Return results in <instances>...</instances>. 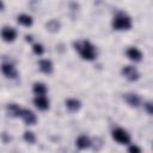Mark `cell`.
Returning <instances> with one entry per match:
<instances>
[{"mask_svg": "<svg viewBox=\"0 0 153 153\" xmlns=\"http://www.w3.org/2000/svg\"><path fill=\"white\" fill-rule=\"evenodd\" d=\"M39 69L45 73V74H50L53 72V63L50 60H41L39 61Z\"/></svg>", "mask_w": 153, "mask_h": 153, "instance_id": "4fadbf2b", "label": "cell"}, {"mask_svg": "<svg viewBox=\"0 0 153 153\" xmlns=\"http://www.w3.org/2000/svg\"><path fill=\"white\" fill-rule=\"evenodd\" d=\"M128 153H141V148L136 145H131L128 148Z\"/></svg>", "mask_w": 153, "mask_h": 153, "instance_id": "ffe728a7", "label": "cell"}, {"mask_svg": "<svg viewBox=\"0 0 153 153\" xmlns=\"http://www.w3.org/2000/svg\"><path fill=\"white\" fill-rule=\"evenodd\" d=\"M32 50H33V53H35L36 55H42V54L44 53V48H43V45L39 44V43L33 44V45H32Z\"/></svg>", "mask_w": 153, "mask_h": 153, "instance_id": "d6986e66", "label": "cell"}, {"mask_svg": "<svg viewBox=\"0 0 153 153\" xmlns=\"http://www.w3.org/2000/svg\"><path fill=\"white\" fill-rule=\"evenodd\" d=\"M33 104L39 110H47L49 108V100L45 96H36L33 99Z\"/></svg>", "mask_w": 153, "mask_h": 153, "instance_id": "52a82bcc", "label": "cell"}, {"mask_svg": "<svg viewBox=\"0 0 153 153\" xmlns=\"http://www.w3.org/2000/svg\"><path fill=\"white\" fill-rule=\"evenodd\" d=\"M122 74H123L128 80H130V81L137 80L139 76H140L137 69H136L135 67H133V66H126V67H123V68H122Z\"/></svg>", "mask_w": 153, "mask_h": 153, "instance_id": "277c9868", "label": "cell"}, {"mask_svg": "<svg viewBox=\"0 0 153 153\" xmlns=\"http://www.w3.org/2000/svg\"><path fill=\"white\" fill-rule=\"evenodd\" d=\"M74 47L79 51L80 56L84 60L92 61L97 56V51H96L94 45L92 43H90L88 41H78V42L74 43Z\"/></svg>", "mask_w": 153, "mask_h": 153, "instance_id": "6da1fadb", "label": "cell"}, {"mask_svg": "<svg viewBox=\"0 0 153 153\" xmlns=\"http://www.w3.org/2000/svg\"><path fill=\"white\" fill-rule=\"evenodd\" d=\"M112 26L115 30H129L131 27V19L129 16L120 13L114 18Z\"/></svg>", "mask_w": 153, "mask_h": 153, "instance_id": "7a4b0ae2", "label": "cell"}, {"mask_svg": "<svg viewBox=\"0 0 153 153\" xmlns=\"http://www.w3.org/2000/svg\"><path fill=\"white\" fill-rule=\"evenodd\" d=\"M124 100L130 105V106H139L140 105V97L135 93H127L124 94Z\"/></svg>", "mask_w": 153, "mask_h": 153, "instance_id": "8fae6325", "label": "cell"}, {"mask_svg": "<svg viewBox=\"0 0 153 153\" xmlns=\"http://www.w3.org/2000/svg\"><path fill=\"white\" fill-rule=\"evenodd\" d=\"M66 106L71 112H75L81 108V103H80V100H78L75 98H69L66 100Z\"/></svg>", "mask_w": 153, "mask_h": 153, "instance_id": "30bf717a", "label": "cell"}, {"mask_svg": "<svg viewBox=\"0 0 153 153\" xmlns=\"http://www.w3.org/2000/svg\"><path fill=\"white\" fill-rule=\"evenodd\" d=\"M23 137H24V140H25L27 143H33V142L36 141V136H35V134H33L32 131H25Z\"/></svg>", "mask_w": 153, "mask_h": 153, "instance_id": "ac0fdd59", "label": "cell"}, {"mask_svg": "<svg viewBox=\"0 0 153 153\" xmlns=\"http://www.w3.org/2000/svg\"><path fill=\"white\" fill-rule=\"evenodd\" d=\"M76 146L80 149H86V148H88L91 146V140L86 135H80L76 139Z\"/></svg>", "mask_w": 153, "mask_h": 153, "instance_id": "7c38bea8", "label": "cell"}, {"mask_svg": "<svg viewBox=\"0 0 153 153\" xmlns=\"http://www.w3.org/2000/svg\"><path fill=\"white\" fill-rule=\"evenodd\" d=\"M20 110H22V108H19L17 104H10L7 106V111L12 117H18L20 114Z\"/></svg>", "mask_w": 153, "mask_h": 153, "instance_id": "2e32d148", "label": "cell"}, {"mask_svg": "<svg viewBox=\"0 0 153 153\" xmlns=\"http://www.w3.org/2000/svg\"><path fill=\"white\" fill-rule=\"evenodd\" d=\"M145 108H146V110H147L148 114H152V112H153V110H152V104H151L149 102L145 104Z\"/></svg>", "mask_w": 153, "mask_h": 153, "instance_id": "44dd1931", "label": "cell"}, {"mask_svg": "<svg viewBox=\"0 0 153 153\" xmlns=\"http://www.w3.org/2000/svg\"><path fill=\"white\" fill-rule=\"evenodd\" d=\"M32 90L36 96H44L47 93V86L43 82H35Z\"/></svg>", "mask_w": 153, "mask_h": 153, "instance_id": "5bb4252c", "label": "cell"}, {"mask_svg": "<svg viewBox=\"0 0 153 153\" xmlns=\"http://www.w3.org/2000/svg\"><path fill=\"white\" fill-rule=\"evenodd\" d=\"M1 10H4V4L0 1V11H1Z\"/></svg>", "mask_w": 153, "mask_h": 153, "instance_id": "603a6c76", "label": "cell"}, {"mask_svg": "<svg viewBox=\"0 0 153 153\" xmlns=\"http://www.w3.org/2000/svg\"><path fill=\"white\" fill-rule=\"evenodd\" d=\"M19 116H20V117L23 118V121H24L26 124H29V126L35 124V123L37 122L36 115H35L31 110H29V109H22V110H20Z\"/></svg>", "mask_w": 153, "mask_h": 153, "instance_id": "5b68a950", "label": "cell"}, {"mask_svg": "<svg viewBox=\"0 0 153 153\" xmlns=\"http://www.w3.org/2000/svg\"><path fill=\"white\" fill-rule=\"evenodd\" d=\"M25 39H26V42H31V41H32V36L26 35V36H25Z\"/></svg>", "mask_w": 153, "mask_h": 153, "instance_id": "7402d4cb", "label": "cell"}, {"mask_svg": "<svg viewBox=\"0 0 153 153\" xmlns=\"http://www.w3.org/2000/svg\"><path fill=\"white\" fill-rule=\"evenodd\" d=\"M17 37V31L13 29V27H10V26H5L2 30H1V38L5 41V42H13Z\"/></svg>", "mask_w": 153, "mask_h": 153, "instance_id": "8992f818", "label": "cell"}, {"mask_svg": "<svg viewBox=\"0 0 153 153\" xmlns=\"http://www.w3.org/2000/svg\"><path fill=\"white\" fill-rule=\"evenodd\" d=\"M17 20L23 26H31L32 25V22H33L32 20V17L31 16H27V14H20V16H18Z\"/></svg>", "mask_w": 153, "mask_h": 153, "instance_id": "9a60e30c", "label": "cell"}, {"mask_svg": "<svg viewBox=\"0 0 153 153\" xmlns=\"http://www.w3.org/2000/svg\"><path fill=\"white\" fill-rule=\"evenodd\" d=\"M112 139L120 145H128L130 142V135L123 128H116L112 130Z\"/></svg>", "mask_w": 153, "mask_h": 153, "instance_id": "3957f363", "label": "cell"}, {"mask_svg": "<svg viewBox=\"0 0 153 153\" xmlns=\"http://www.w3.org/2000/svg\"><path fill=\"white\" fill-rule=\"evenodd\" d=\"M47 27H48V30L49 31H51V32H55V31H57L59 30V27H60V23L57 22V20H50L49 23H47Z\"/></svg>", "mask_w": 153, "mask_h": 153, "instance_id": "e0dca14e", "label": "cell"}, {"mask_svg": "<svg viewBox=\"0 0 153 153\" xmlns=\"http://www.w3.org/2000/svg\"><path fill=\"white\" fill-rule=\"evenodd\" d=\"M1 72L7 78H16L17 76V71L11 63H2L1 65Z\"/></svg>", "mask_w": 153, "mask_h": 153, "instance_id": "ba28073f", "label": "cell"}, {"mask_svg": "<svg viewBox=\"0 0 153 153\" xmlns=\"http://www.w3.org/2000/svg\"><path fill=\"white\" fill-rule=\"evenodd\" d=\"M127 56L131 60V61H140L142 59V53L135 48V47H130L128 50H127Z\"/></svg>", "mask_w": 153, "mask_h": 153, "instance_id": "9c48e42d", "label": "cell"}]
</instances>
